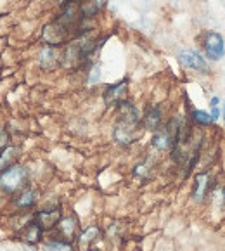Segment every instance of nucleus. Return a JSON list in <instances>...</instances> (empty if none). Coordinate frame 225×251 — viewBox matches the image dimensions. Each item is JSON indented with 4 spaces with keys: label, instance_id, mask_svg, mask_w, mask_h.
<instances>
[{
    "label": "nucleus",
    "instance_id": "obj_1",
    "mask_svg": "<svg viewBox=\"0 0 225 251\" xmlns=\"http://www.w3.org/2000/svg\"><path fill=\"white\" fill-rule=\"evenodd\" d=\"M28 185H30V170L25 165L14 163L0 174V192L2 194L12 198Z\"/></svg>",
    "mask_w": 225,
    "mask_h": 251
},
{
    "label": "nucleus",
    "instance_id": "obj_2",
    "mask_svg": "<svg viewBox=\"0 0 225 251\" xmlns=\"http://www.w3.org/2000/svg\"><path fill=\"white\" fill-rule=\"evenodd\" d=\"M178 125H180V120L172 118L161 125V128H158L154 132L151 139V144L158 151H168V149H174L175 142H177L178 135Z\"/></svg>",
    "mask_w": 225,
    "mask_h": 251
},
{
    "label": "nucleus",
    "instance_id": "obj_3",
    "mask_svg": "<svg viewBox=\"0 0 225 251\" xmlns=\"http://www.w3.org/2000/svg\"><path fill=\"white\" fill-rule=\"evenodd\" d=\"M203 47H204V55L210 61H218L224 57L225 54V42L224 37L217 31H206L203 38Z\"/></svg>",
    "mask_w": 225,
    "mask_h": 251
},
{
    "label": "nucleus",
    "instance_id": "obj_4",
    "mask_svg": "<svg viewBox=\"0 0 225 251\" xmlns=\"http://www.w3.org/2000/svg\"><path fill=\"white\" fill-rule=\"evenodd\" d=\"M38 198L40 196H38L37 189L28 185V187H25L23 191H19L18 194L12 196V206H14V210L19 211V213H25V211H30L37 206Z\"/></svg>",
    "mask_w": 225,
    "mask_h": 251
},
{
    "label": "nucleus",
    "instance_id": "obj_5",
    "mask_svg": "<svg viewBox=\"0 0 225 251\" xmlns=\"http://www.w3.org/2000/svg\"><path fill=\"white\" fill-rule=\"evenodd\" d=\"M61 218H63V210H61V206L42 208V210H37L33 213V220L37 222L45 232L55 229Z\"/></svg>",
    "mask_w": 225,
    "mask_h": 251
},
{
    "label": "nucleus",
    "instance_id": "obj_6",
    "mask_svg": "<svg viewBox=\"0 0 225 251\" xmlns=\"http://www.w3.org/2000/svg\"><path fill=\"white\" fill-rule=\"evenodd\" d=\"M178 61H180L185 68L198 71V73H208V71H210L206 59L196 50H189V49L187 50H180L178 52Z\"/></svg>",
    "mask_w": 225,
    "mask_h": 251
},
{
    "label": "nucleus",
    "instance_id": "obj_7",
    "mask_svg": "<svg viewBox=\"0 0 225 251\" xmlns=\"http://www.w3.org/2000/svg\"><path fill=\"white\" fill-rule=\"evenodd\" d=\"M44 234H45V230L42 229L37 222L33 220V217H31V220L19 230V239H21L26 246H37V244H40L42 241H44Z\"/></svg>",
    "mask_w": 225,
    "mask_h": 251
},
{
    "label": "nucleus",
    "instance_id": "obj_8",
    "mask_svg": "<svg viewBox=\"0 0 225 251\" xmlns=\"http://www.w3.org/2000/svg\"><path fill=\"white\" fill-rule=\"evenodd\" d=\"M57 237L68 243H73L80 234V224L75 217H63L57 224Z\"/></svg>",
    "mask_w": 225,
    "mask_h": 251
},
{
    "label": "nucleus",
    "instance_id": "obj_9",
    "mask_svg": "<svg viewBox=\"0 0 225 251\" xmlns=\"http://www.w3.org/2000/svg\"><path fill=\"white\" fill-rule=\"evenodd\" d=\"M139 126L137 125H126V123L116 122L115 130H113V137L115 141L122 146H130L132 142H135V139L139 137V132H137Z\"/></svg>",
    "mask_w": 225,
    "mask_h": 251
},
{
    "label": "nucleus",
    "instance_id": "obj_10",
    "mask_svg": "<svg viewBox=\"0 0 225 251\" xmlns=\"http://www.w3.org/2000/svg\"><path fill=\"white\" fill-rule=\"evenodd\" d=\"M210 175L208 174H198L194 177V182H192V192L191 196L196 203H203L204 198L210 194Z\"/></svg>",
    "mask_w": 225,
    "mask_h": 251
},
{
    "label": "nucleus",
    "instance_id": "obj_11",
    "mask_svg": "<svg viewBox=\"0 0 225 251\" xmlns=\"http://www.w3.org/2000/svg\"><path fill=\"white\" fill-rule=\"evenodd\" d=\"M161 122H163L161 107L159 106H148L146 113L142 115V120H140V125L144 126L146 130L156 132L158 128H161Z\"/></svg>",
    "mask_w": 225,
    "mask_h": 251
},
{
    "label": "nucleus",
    "instance_id": "obj_12",
    "mask_svg": "<svg viewBox=\"0 0 225 251\" xmlns=\"http://www.w3.org/2000/svg\"><path fill=\"white\" fill-rule=\"evenodd\" d=\"M126 90H128V80H123L115 83V85H109L106 89V92H104V100H106L107 106H111V104L118 106L122 100H125Z\"/></svg>",
    "mask_w": 225,
    "mask_h": 251
},
{
    "label": "nucleus",
    "instance_id": "obj_13",
    "mask_svg": "<svg viewBox=\"0 0 225 251\" xmlns=\"http://www.w3.org/2000/svg\"><path fill=\"white\" fill-rule=\"evenodd\" d=\"M78 5H80L81 18L94 19L104 7H106V0H81Z\"/></svg>",
    "mask_w": 225,
    "mask_h": 251
},
{
    "label": "nucleus",
    "instance_id": "obj_14",
    "mask_svg": "<svg viewBox=\"0 0 225 251\" xmlns=\"http://www.w3.org/2000/svg\"><path fill=\"white\" fill-rule=\"evenodd\" d=\"M18 158H19V149L14 148V146H7L5 149L0 151V174L9 168L11 165L18 163Z\"/></svg>",
    "mask_w": 225,
    "mask_h": 251
},
{
    "label": "nucleus",
    "instance_id": "obj_15",
    "mask_svg": "<svg viewBox=\"0 0 225 251\" xmlns=\"http://www.w3.org/2000/svg\"><path fill=\"white\" fill-rule=\"evenodd\" d=\"M57 63H61V59H57V55H55L54 47L47 45V47H45L44 50H42V54H40V64H42V68H47V70H50V68L57 66Z\"/></svg>",
    "mask_w": 225,
    "mask_h": 251
},
{
    "label": "nucleus",
    "instance_id": "obj_16",
    "mask_svg": "<svg viewBox=\"0 0 225 251\" xmlns=\"http://www.w3.org/2000/svg\"><path fill=\"white\" fill-rule=\"evenodd\" d=\"M44 251H75L73 243H68L59 237H54V239H49L44 243Z\"/></svg>",
    "mask_w": 225,
    "mask_h": 251
},
{
    "label": "nucleus",
    "instance_id": "obj_17",
    "mask_svg": "<svg viewBox=\"0 0 225 251\" xmlns=\"http://www.w3.org/2000/svg\"><path fill=\"white\" fill-rule=\"evenodd\" d=\"M99 236H100V229L97 226H92V227H89V229L83 230V232L78 234L76 241L80 246H89V244H92Z\"/></svg>",
    "mask_w": 225,
    "mask_h": 251
},
{
    "label": "nucleus",
    "instance_id": "obj_18",
    "mask_svg": "<svg viewBox=\"0 0 225 251\" xmlns=\"http://www.w3.org/2000/svg\"><path fill=\"white\" fill-rule=\"evenodd\" d=\"M191 116H192V123L194 125H198V126H210L211 123H213V120H211V116H210V113L208 111H203V109H192V113H191Z\"/></svg>",
    "mask_w": 225,
    "mask_h": 251
},
{
    "label": "nucleus",
    "instance_id": "obj_19",
    "mask_svg": "<svg viewBox=\"0 0 225 251\" xmlns=\"http://www.w3.org/2000/svg\"><path fill=\"white\" fill-rule=\"evenodd\" d=\"M218 104H220V99H218V97H213L210 102V107H211L210 116H211V120H213V123L218 122V116H220V107H218Z\"/></svg>",
    "mask_w": 225,
    "mask_h": 251
},
{
    "label": "nucleus",
    "instance_id": "obj_20",
    "mask_svg": "<svg viewBox=\"0 0 225 251\" xmlns=\"http://www.w3.org/2000/svg\"><path fill=\"white\" fill-rule=\"evenodd\" d=\"M61 5H68V4H78V2H81V0H57Z\"/></svg>",
    "mask_w": 225,
    "mask_h": 251
},
{
    "label": "nucleus",
    "instance_id": "obj_21",
    "mask_svg": "<svg viewBox=\"0 0 225 251\" xmlns=\"http://www.w3.org/2000/svg\"><path fill=\"white\" fill-rule=\"evenodd\" d=\"M25 251H38L37 246H25Z\"/></svg>",
    "mask_w": 225,
    "mask_h": 251
},
{
    "label": "nucleus",
    "instance_id": "obj_22",
    "mask_svg": "<svg viewBox=\"0 0 225 251\" xmlns=\"http://www.w3.org/2000/svg\"><path fill=\"white\" fill-rule=\"evenodd\" d=\"M85 251H100V250H97V248H87Z\"/></svg>",
    "mask_w": 225,
    "mask_h": 251
},
{
    "label": "nucleus",
    "instance_id": "obj_23",
    "mask_svg": "<svg viewBox=\"0 0 225 251\" xmlns=\"http://www.w3.org/2000/svg\"><path fill=\"white\" fill-rule=\"evenodd\" d=\"M224 120H225V106H224Z\"/></svg>",
    "mask_w": 225,
    "mask_h": 251
}]
</instances>
